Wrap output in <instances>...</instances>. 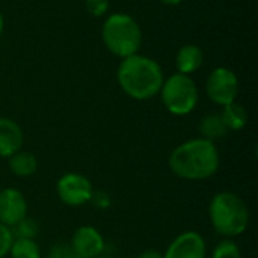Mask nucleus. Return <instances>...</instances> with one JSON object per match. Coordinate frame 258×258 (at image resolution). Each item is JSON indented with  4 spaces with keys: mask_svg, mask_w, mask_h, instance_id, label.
Here are the masks:
<instances>
[{
    "mask_svg": "<svg viewBox=\"0 0 258 258\" xmlns=\"http://www.w3.org/2000/svg\"><path fill=\"white\" fill-rule=\"evenodd\" d=\"M221 165L219 151L215 142L195 138L180 144L169 156L171 171L190 181H200L213 177Z\"/></svg>",
    "mask_w": 258,
    "mask_h": 258,
    "instance_id": "obj_1",
    "label": "nucleus"
},
{
    "mask_svg": "<svg viewBox=\"0 0 258 258\" xmlns=\"http://www.w3.org/2000/svg\"><path fill=\"white\" fill-rule=\"evenodd\" d=\"M116 77L121 89L135 100L153 98L160 92L165 80L162 67L154 59L138 53L121 60Z\"/></svg>",
    "mask_w": 258,
    "mask_h": 258,
    "instance_id": "obj_2",
    "label": "nucleus"
},
{
    "mask_svg": "<svg viewBox=\"0 0 258 258\" xmlns=\"http://www.w3.org/2000/svg\"><path fill=\"white\" fill-rule=\"evenodd\" d=\"M209 216L215 231L227 239L240 236L249 225V209L234 192L216 194L212 198Z\"/></svg>",
    "mask_w": 258,
    "mask_h": 258,
    "instance_id": "obj_3",
    "label": "nucleus"
},
{
    "mask_svg": "<svg viewBox=\"0 0 258 258\" xmlns=\"http://www.w3.org/2000/svg\"><path fill=\"white\" fill-rule=\"evenodd\" d=\"M101 38L110 53L124 59L138 53L142 44V30L133 17L113 14L104 21Z\"/></svg>",
    "mask_w": 258,
    "mask_h": 258,
    "instance_id": "obj_4",
    "label": "nucleus"
},
{
    "mask_svg": "<svg viewBox=\"0 0 258 258\" xmlns=\"http://www.w3.org/2000/svg\"><path fill=\"white\" fill-rule=\"evenodd\" d=\"M160 94L165 107L177 116L189 115L198 103V88L195 82L180 73L163 80Z\"/></svg>",
    "mask_w": 258,
    "mask_h": 258,
    "instance_id": "obj_5",
    "label": "nucleus"
},
{
    "mask_svg": "<svg viewBox=\"0 0 258 258\" xmlns=\"http://www.w3.org/2000/svg\"><path fill=\"white\" fill-rule=\"evenodd\" d=\"M207 97L218 106H227L236 101L239 92V80L234 71L225 67L215 68L206 83Z\"/></svg>",
    "mask_w": 258,
    "mask_h": 258,
    "instance_id": "obj_6",
    "label": "nucleus"
},
{
    "mask_svg": "<svg viewBox=\"0 0 258 258\" xmlns=\"http://www.w3.org/2000/svg\"><path fill=\"white\" fill-rule=\"evenodd\" d=\"M56 190L59 200L70 207H77L89 203L94 192L89 178L77 172L62 175L56 184Z\"/></svg>",
    "mask_w": 258,
    "mask_h": 258,
    "instance_id": "obj_7",
    "label": "nucleus"
},
{
    "mask_svg": "<svg viewBox=\"0 0 258 258\" xmlns=\"http://www.w3.org/2000/svg\"><path fill=\"white\" fill-rule=\"evenodd\" d=\"M165 258H206L207 246L203 236L197 231H186L177 236L168 246Z\"/></svg>",
    "mask_w": 258,
    "mask_h": 258,
    "instance_id": "obj_8",
    "label": "nucleus"
},
{
    "mask_svg": "<svg viewBox=\"0 0 258 258\" xmlns=\"http://www.w3.org/2000/svg\"><path fill=\"white\" fill-rule=\"evenodd\" d=\"M27 216V201L24 195L12 187L0 190V224L12 227Z\"/></svg>",
    "mask_w": 258,
    "mask_h": 258,
    "instance_id": "obj_9",
    "label": "nucleus"
},
{
    "mask_svg": "<svg viewBox=\"0 0 258 258\" xmlns=\"http://www.w3.org/2000/svg\"><path fill=\"white\" fill-rule=\"evenodd\" d=\"M104 239L94 227H80L71 240V248L82 258H98L104 251Z\"/></svg>",
    "mask_w": 258,
    "mask_h": 258,
    "instance_id": "obj_10",
    "label": "nucleus"
},
{
    "mask_svg": "<svg viewBox=\"0 0 258 258\" xmlns=\"http://www.w3.org/2000/svg\"><path fill=\"white\" fill-rule=\"evenodd\" d=\"M23 132L20 125L9 119L0 118V157H11L21 150Z\"/></svg>",
    "mask_w": 258,
    "mask_h": 258,
    "instance_id": "obj_11",
    "label": "nucleus"
},
{
    "mask_svg": "<svg viewBox=\"0 0 258 258\" xmlns=\"http://www.w3.org/2000/svg\"><path fill=\"white\" fill-rule=\"evenodd\" d=\"M204 62V53L198 45L194 44H186L183 45L175 56V67L180 74H192L198 68H201Z\"/></svg>",
    "mask_w": 258,
    "mask_h": 258,
    "instance_id": "obj_12",
    "label": "nucleus"
},
{
    "mask_svg": "<svg viewBox=\"0 0 258 258\" xmlns=\"http://www.w3.org/2000/svg\"><path fill=\"white\" fill-rule=\"evenodd\" d=\"M198 127H200V133H201L203 139H207L212 142L225 138L228 133V128H227L221 113H207L206 116H203Z\"/></svg>",
    "mask_w": 258,
    "mask_h": 258,
    "instance_id": "obj_13",
    "label": "nucleus"
},
{
    "mask_svg": "<svg viewBox=\"0 0 258 258\" xmlns=\"http://www.w3.org/2000/svg\"><path fill=\"white\" fill-rule=\"evenodd\" d=\"M9 169L17 177H30L38 169V160L29 151H17L9 157Z\"/></svg>",
    "mask_w": 258,
    "mask_h": 258,
    "instance_id": "obj_14",
    "label": "nucleus"
},
{
    "mask_svg": "<svg viewBox=\"0 0 258 258\" xmlns=\"http://www.w3.org/2000/svg\"><path fill=\"white\" fill-rule=\"evenodd\" d=\"M228 132L230 130H242L246 122H248V113H246V109L240 104V103H230L227 106H224V110L221 113Z\"/></svg>",
    "mask_w": 258,
    "mask_h": 258,
    "instance_id": "obj_15",
    "label": "nucleus"
},
{
    "mask_svg": "<svg viewBox=\"0 0 258 258\" xmlns=\"http://www.w3.org/2000/svg\"><path fill=\"white\" fill-rule=\"evenodd\" d=\"M9 254L12 258H41L39 246L32 239H14Z\"/></svg>",
    "mask_w": 258,
    "mask_h": 258,
    "instance_id": "obj_16",
    "label": "nucleus"
},
{
    "mask_svg": "<svg viewBox=\"0 0 258 258\" xmlns=\"http://www.w3.org/2000/svg\"><path fill=\"white\" fill-rule=\"evenodd\" d=\"M38 231H39V227H38L36 221L32 218H27V216L11 227V233H12L14 239H32V240H35V237L38 236Z\"/></svg>",
    "mask_w": 258,
    "mask_h": 258,
    "instance_id": "obj_17",
    "label": "nucleus"
},
{
    "mask_svg": "<svg viewBox=\"0 0 258 258\" xmlns=\"http://www.w3.org/2000/svg\"><path fill=\"white\" fill-rule=\"evenodd\" d=\"M212 258H242V254L236 242H233L231 239H225L215 246Z\"/></svg>",
    "mask_w": 258,
    "mask_h": 258,
    "instance_id": "obj_18",
    "label": "nucleus"
},
{
    "mask_svg": "<svg viewBox=\"0 0 258 258\" xmlns=\"http://www.w3.org/2000/svg\"><path fill=\"white\" fill-rule=\"evenodd\" d=\"M47 258H82L73 248H71V245H65V243H57V245H54L51 249H50V252H48V255Z\"/></svg>",
    "mask_w": 258,
    "mask_h": 258,
    "instance_id": "obj_19",
    "label": "nucleus"
},
{
    "mask_svg": "<svg viewBox=\"0 0 258 258\" xmlns=\"http://www.w3.org/2000/svg\"><path fill=\"white\" fill-rule=\"evenodd\" d=\"M12 242H14V236L11 233V228L0 224V258H3L6 254H9Z\"/></svg>",
    "mask_w": 258,
    "mask_h": 258,
    "instance_id": "obj_20",
    "label": "nucleus"
},
{
    "mask_svg": "<svg viewBox=\"0 0 258 258\" xmlns=\"http://www.w3.org/2000/svg\"><path fill=\"white\" fill-rule=\"evenodd\" d=\"M86 9L94 17H101L109 11V0H85Z\"/></svg>",
    "mask_w": 258,
    "mask_h": 258,
    "instance_id": "obj_21",
    "label": "nucleus"
},
{
    "mask_svg": "<svg viewBox=\"0 0 258 258\" xmlns=\"http://www.w3.org/2000/svg\"><path fill=\"white\" fill-rule=\"evenodd\" d=\"M91 203L97 207V209H100V210H106V209H109L110 207V204H112V200H110V197L106 194V192H92V197H91Z\"/></svg>",
    "mask_w": 258,
    "mask_h": 258,
    "instance_id": "obj_22",
    "label": "nucleus"
},
{
    "mask_svg": "<svg viewBox=\"0 0 258 258\" xmlns=\"http://www.w3.org/2000/svg\"><path fill=\"white\" fill-rule=\"evenodd\" d=\"M138 258H165V257H163V254H162V252H159V251L148 249V251L142 252V254H141Z\"/></svg>",
    "mask_w": 258,
    "mask_h": 258,
    "instance_id": "obj_23",
    "label": "nucleus"
},
{
    "mask_svg": "<svg viewBox=\"0 0 258 258\" xmlns=\"http://www.w3.org/2000/svg\"><path fill=\"white\" fill-rule=\"evenodd\" d=\"M162 3H165V5H171V6H175V5H178V3H181L183 0H160Z\"/></svg>",
    "mask_w": 258,
    "mask_h": 258,
    "instance_id": "obj_24",
    "label": "nucleus"
},
{
    "mask_svg": "<svg viewBox=\"0 0 258 258\" xmlns=\"http://www.w3.org/2000/svg\"><path fill=\"white\" fill-rule=\"evenodd\" d=\"M3 27H5V23H3V17H2V14H0V35L3 33Z\"/></svg>",
    "mask_w": 258,
    "mask_h": 258,
    "instance_id": "obj_25",
    "label": "nucleus"
}]
</instances>
